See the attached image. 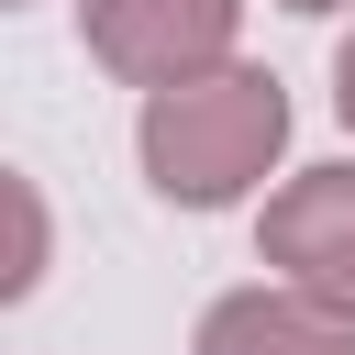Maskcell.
Listing matches in <instances>:
<instances>
[{"label":"cell","mask_w":355,"mask_h":355,"mask_svg":"<svg viewBox=\"0 0 355 355\" xmlns=\"http://www.w3.org/2000/svg\"><path fill=\"white\" fill-rule=\"evenodd\" d=\"M144 178H155V200H178V211H233L266 166H277V144H288V89L266 78V67H211V78H178V89H155L144 100Z\"/></svg>","instance_id":"6da1fadb"},{"label":"cell","mask_w":355,"mask_h":355,"mask_svg":"<svg viewBox=\"0 0 355 355\" xmlns=\"http://www.w3.org/2000/svg\"><path fill=\"white\" fill-rule=\"evenodd\" d=\"M233 22L244 0H78V33L89 55L122 78V89H178V78H211L233 67Z\"/></svg>","instance_id":"7a4b0ae2"},{"label":"cell","mask_w":355,"mask_h":355,"mask_svg":"<svg viewBox=\"0 0 355 355\" xmlns=\"http://www.w3.org/2000/svg\"><path fill=\"white\" fill-rule=\"evenodd\" d=\"M255 244H266V266H277L288 288L355 311V166H300V178H277Z\"/></svg>","instance_id":"3957f363"},{"label":"cell","mask_w":355,"mask_h":355,"mask_svg":"<svg viewBox=\"0 0 355 355\" xmlns=\"http://www.w3.org/2000/svg\"><path fill=\"white\" fill-rule=\"evenodd\" d=\"M189 355H355V311L266 277V288H233L200 311V344Z\"/></svg>","instance_id":"277c9868"},{"label":"cell","mask_w":355,"mask_h":355,"mask_svg":"<svg viewBox=\"0 0 355 355\" xmlns=\"http://www.w3.org/2000/svg\"><path fill=\"white\" fill-rule=\"evenodd\" d=\"M0 211H11V266H0V300H33V277H44V200H33V178H0Z\"/></svg>","instance_id":"5b68a950"},{"label":"cell","mask_w":355,"mask_h":355,"mask_svg":"<svg viewBox=\"0 0 355 355\" xmlns=\"http://www.w3.org/2000/svg\"><path fill=\"white\" fill-rule=\"evenodd\" d=\"M333 111H344V133H355V33H344V55H333Z\"/></svg>","instance_id":"8992f818"},{"label":"cell","mask_w":355,"mask_h":355,"mask_svg":"<svg viewBox=\"0 0 355 355\" xmlns=\"http://www.w3.org/2000/svg\"><path fill=\"white\" fill-rule=\"evenodd\" d=\"M277 11H355V0H277Z\"/></svg>","instance_id":"52a82bcc"}]
</instances>
